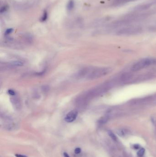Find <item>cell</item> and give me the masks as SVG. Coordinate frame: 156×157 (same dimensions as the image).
Returning a JSON list of instances; mask_svg holds the SVG:
<instances>
[{"label": "cell", "mask_w": 156, "mask_h": 157, "mask_svg": "<svg viewBox=\"0 0 156 157\" xmlns=\"http://www.w3.org/2000/svg\"><path fill=\"white\" fill-rule=\"evenodd\" d=\"M154 60L150 58L141 59L134 64L132 67V70L133 71H138L151 65L154 63Z\"/></svg>", "instance_id": "1"}, {"label": "cell", "mask_w": 156, "mask_h": 157, "mask_svg": "<svg viewBox=\"0 0 156 157\" xmlns=\"http://www.w3.org/2000/svg\"><path fill=\"white\" fill-rule=\"evenodd\" d=\"M78 115V112L76 110H72L68 112L66 115L65 120L68 123H71L76 119Z\"/></svg>", "instance_id": "2"}, {"label": "cell", "mask_w": 156, "mask_h": 157, "mask_svg": "<svg viewBox=\"0 0 156 157\" xmlns=\"http://www.w3.org/2000/svg\"><path fill=\"white\" fill-rule=\"evenodd\" d=\"M74 7V1L73 0H70L68 2L67 5V9L69 11L72 10Z\"/></svg>", "instance_id": "3"}, {"label": "cell", "mask_w": 156, "mask_h": 157, "mask_svg": "<svg viewBox=\"0 0 156 157\" xmlns=\"http://www.w3.org/2000/svg\"><path fill=\"white\" fill-rule=\"evenodd\" d=\"M47 18H48V13H47V11L45 10L41 18V21L44 22L45 21H46V19H47Z\"/></svg>", "instance_id": "4"}, {"label": "cell", "mask_w": 156, "mask_h": 157, "mask_svg": "<svg viewBox=\"0 0 156 157\" xmlns=\"http://www.w3.org/2000/svg\"><path fill=\"white\" fill-rule=\"evenodd\" d=\"M108 134L109 135H110V136L111 138L114 141H117V137L116 136V135L114 134V133H113L112 131H109L108 132Z\"/></svg>", "instance_id": "5"}, {"label": "cell", "mask_w": 156, "mask_h": 157, "mask_svg": "<svg viewBox=\"0 0 156 157\" xmlns=\"http://www.w3.org/2000/svg\"><path fill=\"white\" fill-rule=\"evenodd\" d=\"M145 150L144 149V148H141V149L140 150L138 151V152L137 153L138 156H139V157L142 156L144 155V154L145 153Z\"/></svg>", "instance_id": "6"}, {"label": "cell", "mask_w": 156, "mask_h": 157, "mask_svg": "<svg viewBox=\"0 0 156 157\" xmlns=\"http://www.w3.org/2000/svg\"><path fill=\"white\" fill-rule=\"evenodd\" d=\"M75 153L76 154H79L81 152V149L79 148H76L74 150Z\"/></svg>", "instance_id": "7"}, {"label": "cell", "mask_w": 156, "mask_h": 157, "mask_svg": "<svg viewBox=\"0 0 156 157\" xmlns=\"http://www.w3.org/2000/svg\"><path fill=\"white\" fill-rule=\"evenodd\" d=\"M13 31V29H8V30H7L5 32V34L6 35H8V34H10V33H11Z\"/></svg>", "instance_id": "8"}, {"label": "cell", "mask_w": 156, "mask_h": 157, "mask_svg": "<svg viewBox=\"0 0 156 157\" xmlns=\"http://www.w3.org/2000/svg\"><path fill=\"white\" fill-rule=\"evenodd\" d=\"M8 93L9 94L11 95H15V92L14 90H8Z\"/></svg>", "instance_id": "9"}, {"label": "cell", "mask_w": 156, "mask_h": 157, "mask_svg": "<svg viewBox=\"0 0 156 157\" xmlns=\"http://www.w3.org/2000/svg\"><path fill=\"white\" fill-rule=\"evenodd\" d=\"M7 9V8L6 6H4L2 8H1V10H0V12L1 13H2V12H4L5 11H6Z\"/></svg>", "instance_id": "10"}, {"label": "cell", "mask_w": 156, "mask_h": 157, "mask_svg": "<svg viewBox=\"0 0 156 157\" xmlns=\"http://www.w3.org/2000/svg\"><path fill=\"white\" fill-rule=\"evenodd\" d=\"M15 156L16 157H28L27 156L21 154H16Z\"/></svg>", "instance_id": "11"}, {"label": "cell", "mask_w": 156, "mask_h": 157, "mask_svg": "<svg viewBox=\"0 0 156 157\" xmlns=\"http://www.w3.org/2000/svg\"><path fill=\"white\" fill-rule=\"evenodd\" d=\"M63 155H64V157H70L69 156V155L68 154V153L65 152L63 153Z\"/></svg>", "instance_id": "12"}]
</instances>
